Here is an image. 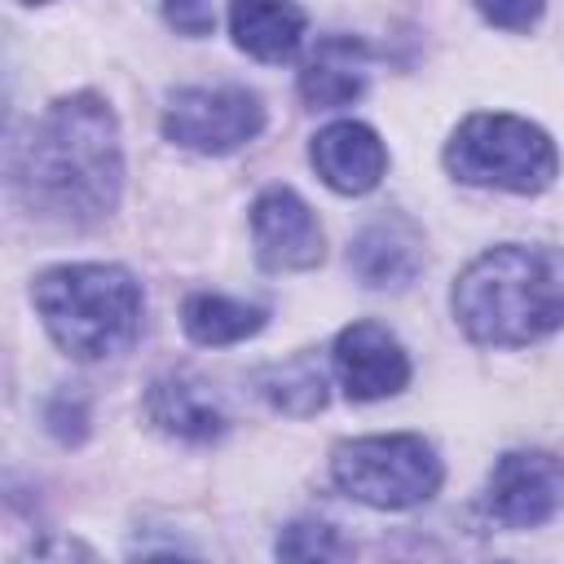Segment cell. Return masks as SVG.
I'll list each match as a JSON object with an SVG mask.
<instances>
[{
  "instance_id": "cell-17",
  "label": "cell",
  "mask_w": 564,
  "mask_h": 564,
  "mask_svg": "<svg viewBox=\"0 0 564 564\" xmlns=\"http://www.w3.org/2000/svg\"><path fill=\"white\" fill-rule=\"evenodd\" d=\"M348 551L352 546L339 538V529L322 524V520H295L278 538V555H286V560H344Z\"/></svg>"
},
{
  "instance_id": "cell-14",
  "label": "cell",
  "mask_w": 564,
  "mask_h": 564,
  "mask_svg": "<svg viewBox=\"0 0 564 564\" xmlns=\"http://www.w3.org/2000/svg\"><path fill=\"white\" fill-rule=\"evenodd\" d=\"M304 9L295 0H234L229 31L256 62H286L304 40Z\"/></svg>"
},
{
  "instance_id": "cell-20",
  "label": "cell",
  "mask_w": 564,
  "mask_h": 564,
  "mask_svg": "<svg viewBox=\"0 0 564 564\" xmlns=\"http://www.w3.org/2000/svg\"><path fill=\"white\" fill-rule=\"evenodd\" d=\"M84 423H88L84 401H79V397L70 401V392H57V397H53V405H48V427H53V436L70 445V441H79V436H84Z\"/></svg>"
},
{
  "instance_id": "cell-11",
  "label": "cell",
  "mask_w": 564,
  "mask_h": 564,
  "mask_svg": "<svg viewBox=\"0 0 564 564\" xmlns=\"http://www.w3.org/2000/svg\"><path fill=\"white\" fill-rule=\"evenodd\" d=\"M348 269L366 286H410L423 269V234L405 216H379L348 247Z\"/></svg>"
},
{
  "instance_id": "cell-19",
  "label": "cell",
  "mask_w": 564,
  "mask_h": 564,
  "mask_svg": "<svg viewBox=\"0 0 564 564\" xmlns=\"http://www.w3.org/2000/svg\"><path fill=\"white\" fill-rule=\"evenodd\" d=\"M476 9L502 31H529L542 18V0H476Z\"/></svg>"
},
{
  "instance_id": "cell-7",
  "label": "cell",
  "mask_w": 564,
  "mask_h": 564,
  "mask_svg": "<svg viewBox=\"0 0 564 564\" xmlns=\"http://www.w3.org/2000/svg\"><path fill=\"white\" fill-rule=\"evenodd\" d=\"M485 507L507 529H538L564 507V463L542 449H511L494 463Z\"/></svg>"
},
{
  "instance_id": "cell-1",
  "label": "cell",
  "mask_w": 564,
  "mask_h": 564,
  "mask_svg": "<svg viewBox=\"0 0 564 564\" xmlns=\"http://www.w3.org/2000/svg\"><path fill=\"white\" fill-rule=\"evenodd\" d=\"M9 181L40 220L88 229L101 225L123 185V150L115 110L97 93L53 101L9 154Z\"/></svg>"
},
{
  "instance_id": "cell-9",
  "label": "cell",
  "mask_w": 564,
  "mask_h": 564,
  "mask_svg": "<svg viewBox=\"0 0 564 564\" xmlns=\"http://www.w3.org/2000/svg\"><path fill=\"white\" fill-rule=\"evenodd\" d=\"M335 375L352 401H379L410 383V357L379 322H352L335 339Z\"/></svg>"
},
{
  "instance_id": "cell-6",
  "label": "cell",
  "mask_w": 564,
  "mask_h": 564,
  "mask_svg": "<svg viewBox=\"0 0 564 564\" xmlns=\"http://www.w3.org/2000/svg\"><path fill=\"white\" fill-rule=\"evenodd\" d=\"M260 128H264V106L251 88H238V84L181 88L163 110L167 141L198 154H229L251 137H260Z\"/></svg>"
},
{
  "instance_id": "cell-21",
  "label": "cell",
  "mask_w": 564,
  "mask_h": 564,
  "mask_svg": "<svg viewBox=\"0 0 564 564\" xmlns=\"http://www.w3.org/2000/svg\"><path fill=\"white\" fill-rule=\"evenodd\" d=\"M22 4H44V0H22Z\"/></svg>"
},
{
  "instance_id": "cell-4",
  "label": "cell",
  "mask_w": 564,
  "mask_h": 564,
  "mask_svg": "<svg viewBox=\"0 0 564 564\" xmlns=\"http://www.w3.org/2000/svg\"><path fill=\"white\" fill-rule=\"evenodd\" d=\"M445 167L467 185L538 194L555 181V141L520 115H471L445 145Z\"/></svg>"
},
{
  "instance_id": "cell-5",
  "label": "cell",
  "mask_w": 564,
  "mask_h": 564,
  "mask_svg": "<svg viewBox=\"0 0 564 564\" xmlns=\"http://www.w3.org/2000/svg\"><path fill=\"white\" fill-rule=\"evenodd\" d=\"M330 476L335 485L375 507V511H405L427 502L441 489V458L436 449L414 436V432H392V436H357L339 441L330 454Z\"/></svg>"
},
{
  "instance_id": "cell-2",
  "label": "cell",
  "mask_w": 564,
  "mask_h": 564,
  "mask_svg": "<svg viewBox=\"0 0 564 564\" xmlns=\"http://www.w3.org/2000/svg\"><path fill=\"white\" fill-rule=\"evenodd\" d=\"M449 304L476 344H533L564 326V256L520 242L494 247L458 273Z\"/></svg>"
},
{
  "instance_id": "cell-10",
  "label": "cell",
  "mask_w": 564,
  "mask_h": 564,
  "mask_svg": "<svg viewBox=\"0 0 564 564\" xmlns=\"http://www.w3.org/2000/svg\"><path fill=\"white\" fill-rule=\"evenodd\" d=\"M317 176L335 189V194H366L383 181L388 172V150L379 141L375 128L357 123V119H339V123H326L317 137H313V150H308Z\"/></svg>"
},
{
  "instance_id": "cell-3",
  "label": "cell",
  "mask_w": 564,
  "mask_h": 564,
  "mask_svg": "<svg viewBox=\"0 0 564 564\" xmlns=\"http://www.w3.org/2000/svg\"><path fill=\"white\" fill-rule=\"evenodd\" d=\"M44 330L75 361L123 352L141 330V282L119 264H57L31 286Z\"/></svg>"
},
{
  "instance_id": "cell-15",
  "label": "cell",
  "mask_w": 564,
  "mask_h": 564,
  "mask_svg": "<svg viewBox=\"0 0 564 564\" xmlns=\"http://www.w3.org/2000/svg\"><path fill=\"white\" fill-rule=\"evenodd\" d=\"M264 308L260 304H242V300H229V295H212V291H198L185 300L181 308V326L194 344H207V348H220V344H238L247 335H256L264 326Z\"/></svg>"
},
{
  "instance_id": "cell-18",
  "label": "cell",
  "mask_w": 564,
  "mask_h": 564,
  "mask_svg": "<svg viewBox=\"0 0 564 564\" xmlns=\"http://www.w3.org/2000/svg\"><path fill=\"white\" fill-rule=\"evenodd\" d=\"M163 18H167V26H176V35H189V40L212 35V26H216L212 0H163Z\"/></svg>"
},
{
  "instance_id": "cell-8",
  "label": "cell",
  "mask_w": 564,
  "mask_h": 564,
  "mask_svg": "<svg viewBox=\"0 0 564 564\" xmlns=\"http://www.w3.org/2000/svg\"><path fill=\"white\" fill-rule=\"evenodd\" d=\"M251 238H256L260 264L273 269V273L313 269L326 251L313 207L286 185H273L251 203Z\"/></svg>"
},
{
  "instance_id": "cell-16",
  "label": "cell",
  "mask_w": 564,
  "mask_h": 564,
  "mask_svg": "<svg viewBox=\"0 0 564 564\" xmlns=\"http://www.w3.org/2000/svg\"><path fill=\"white\" fill-rule=\"evenodd\" d=\"M256 392L282 410V414H317L326 405V375L313 357H291V361H278V366H264L256 375Z\"/></svg>"
},
{
  "instance_id": "cell-12",
  "label": "cell",
  "mask_w": 564,
  "mask_h": 564,
  "mask_svg": "<svg viewBox=\"0 0 564 564\" xmlns=\"http://www.w3.org/2000/svg\"><path fill=\"white\" fill-rule=\"evenodd\" d=\"M145 414L154 427H163L167 436H181V441H220L229 419L220 410V397L194 379V375H163L150 383V397H145Z\"/></svg>"
},
{
  "instance_id": "cell-13",
  "label": "cell",
  "mask_w": 564,
  "mask_h": 564,
  "mask_svg": "<svg viewBox=\"0 0 564 564\" xmlns=\"http://www.w3.org/2000/svg\"><path fill=\"white\" fill-rule=\"evenodd\" d=\"M370 75V48L357 35H326L317 48L304 57L300 70V97L313 110H339L366 93Z\"/></svg>"
}]
</instances>
